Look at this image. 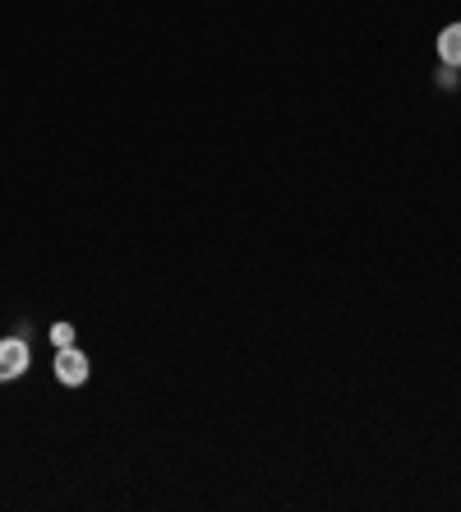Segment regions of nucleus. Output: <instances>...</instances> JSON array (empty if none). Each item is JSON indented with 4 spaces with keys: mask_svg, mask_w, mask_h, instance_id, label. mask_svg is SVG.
<instances>
[{
    "mask_svg": "<svg viewBox=\"0 0 461 512\" xmlns=\"http://www.w3.org/2000/svg\"><path fill=\"white\" fill-rule=\"evenodd\" d=\"M28 365H33V351L24 337H0V383L24 379Z\"/></svg>",
    "mask_w": 461,
    "mask_h": 512,
    "instance_id": "f257e3e1",
    "label": "nucleus"
},
{
    "mask_svg": "<svg viewBox=\"0 0 461 512\" xmlns=\"http://www.w3.org/2000/svg\"><path fill=\"white\" fill-rule=\"evenodd\" d=\"M88 374H93V365H88V356H83L79 346H60L56 351V379L65 383V388H83Z\"/></svg>",
    "mask_w": 461,
    "mask_h": 512,
    "instance_id": "f03ea898",
    "label": "nucleus"
},
{
    "mask_svg": "<svg viewBox=\"0 0 461 512\" xmlns=\"http://www.w3.org/2000/svg\"><path fill=\"white\" fill-rule=\"evenodd\" d=\"M438 60H443L448 70H461V24H448L438 33Z\"/></svg>",
    "mask_w": 461,
    "mask_h": 512,
    "instance_id": "7ed1b4c3",
    "label": "nucleus"
},
{
    "mask_svg": "<svg viewBox=\"0 0 461 512\" xmlns=\"http://www.w3.org/2000/svg\"><path fill=\"white\" fill-rule=\"evenodd\" d=\"M51 342H56V351L60 346H74V328L70 323H51Z\"/></svg>",
    "mask_w": 461,
    "mask_h": 512,
    "instance_id": "20e7f679",
    "label": "nucleus"
}]
</instances>
